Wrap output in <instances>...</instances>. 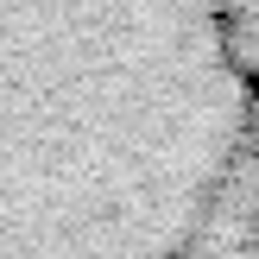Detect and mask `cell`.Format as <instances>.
Returning a JSON list of instances; mask_svg holds the SVG:
<instances>
[{"mask_svg":"<svg viewBox=\"0 0 259 259\" xmlns=\"http://www.w3.org/2000/svg\"><path fill=\"white\" fill-rule=\"evenodd\" d=\"M0 259H259V0H0Z\"/></svg>","mask_w":259,"mask_h":259,"instance_id":"cell-1","label":"cell"}]
</instances>
